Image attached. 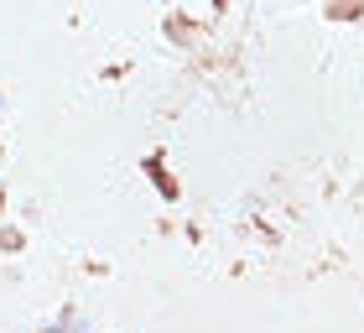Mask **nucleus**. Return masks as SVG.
Here are the masks:
<instances>
[]
</instances>
